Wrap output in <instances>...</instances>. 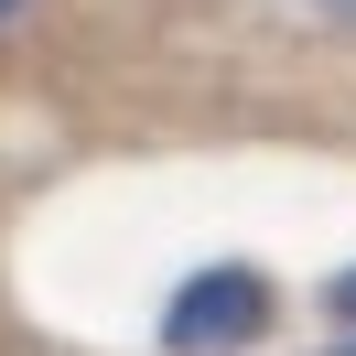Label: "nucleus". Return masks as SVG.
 Instances as JSON below:
<instances>
[{
	"label": "nucleus",
	"mask_w": 356,
	"mask_h": 356,
	"mask_svg": "<svg viewBox=\"0 0 356 356\" xmlns=\"http://www.w3.org/2000/svg\"><path fill=\"white\" fill-rule=\"evenodd\" d=\"M270 334V281L259 270H195V281L173 291V313H162V346L173 356H227V346H259Z\"/></svg>",
	"instance_id": "obj_1"
},
{
	"label": "nucleus",
	"mask_w": 356,
	"mask_h": 356,
	"mask_svg": "<svg viewBox=\"0 0 356 356\" xmlns=\"http://www.w3.org/2000/svg\"><path fill=\"white\" fill-rule=\"evenodd\" d=\"M0 22H11V0H0Z\"/></svg>",
	"instance_id": "obj_2"
},
{
	"label": "nucleus",
	"mask_w": 356,
	"mask_h": 356,
	"mask_svg": "<svg viewBox=\"0 0 356 356\" xmlns=\"http://www.w3.org/2000/svg\"><path fill=\"white\" fill-rule=\"evenodd\" d=\"M334 11H356V0H334Z\"/></svg>",
	"instance_id": "obj_3"
}]
</instances>
